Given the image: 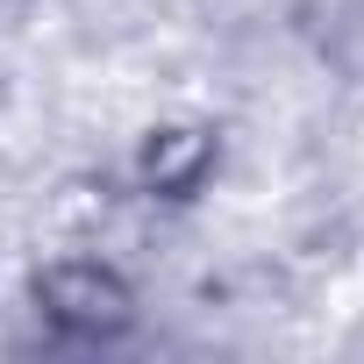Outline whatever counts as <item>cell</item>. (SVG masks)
Listing matches in <instances>:
<instances>
[{
    "label": "cell",
    "instance_id": "6da1fadb",
    "mask_svg": "<svg viewBox=\"0 0 364 364\" xmlns=\"http://www.w3.org/2000/svg\"><path fill=\"white\" fill-rule=\"evenodd\" d=\"M36 307L65 336H114V328H129V286L107 264H58V272H43Z\"/></svg>",
    "mask_w": 364,
    "mask_h": 364
},
{
    "label": "cell",
    "instance_id": "7a4b0ae2",
    "mask_svg": "<svg viewBox=\"0 0 364 364\" xmlns=\"http://www.w3.org/2000/svg\"><path fill=\"white\" fill-rule=\"evenodd\" d=\"M200 164H208V136H193V129H164V136L143 143V186H157V193H186L193 178H200Z\"/></svg>",
    "mask_w": 364,
    "mask_h": 364
}]
</instances>
